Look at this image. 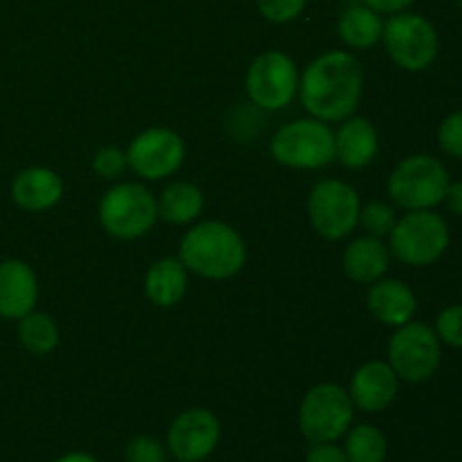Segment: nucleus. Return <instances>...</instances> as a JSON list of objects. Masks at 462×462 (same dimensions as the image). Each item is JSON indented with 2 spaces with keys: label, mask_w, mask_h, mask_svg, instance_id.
Here are the masks:
<instances>
[{
  "label": "nucleus",
  "mask_w": 462,
  "mask_h": 462,
  "mask_svg": "<svg viewBox=\"0 0 462 462\" xmlns=\"http://www.w3.org/2000/svg\"><path fill=\"white\" fill-rule=\"evenodd\" d=\"M350 400L364 413H382L400 393V377L386 361H368L350 379Z\"/></svg>",
  "instance_id": "obj_14"
},
{
  "label": "nucleus",
  "mask_w": 462,
  "mask_h": 462,
  "mask_svg": "<svg viewBox=\"0 0 462 462\" xmlns=\"http://www.w3.org/2000/svg\"><path fill=\"white\" fill-rule=\"evenodd\" d=\"M391 264V248L379 237H356L343 253V269L347 278L361 284H373L386 275Z\"/></svg>",
  "instance_id": "obj_19"
},
{
  "label": "nucleus",
  "mask_w": 462,
  "mask_h": 462,
  "mask_svg": "<svg viewBox=\"0 0 462 462\" xmlns=\"http://www.w3.org/2000/svg\"><path fill=\"white\" fill-rule=\"evenodd\" d=\"M39 282L30 264L23 260L0 262V319L21 320L34 311Z\"/></svg>",
  "instance_id": "obj_15"
},
{
  "label": "nucleus",
  "mask_w": 462,
  "mask_h": 462,
  "mask_svg": "<svg viewBox=\"0 0 462 462\" xmlns=\"http://www.w3.org/2000/svg\"><path fill=\"white\" fill-rule=\"evenodd\" d=\"M307 462H350L346 449L338 447L337 442H319V445H311L307 451Z\"/></svg>",
  "instance_id": "obj_31"
},
{
  "label": "nucleus",
  "mask_w": 462,
  "mask_h": 462,
  "mask_svg": "<svg viewBox=\"0 0 462 462\" xmlns=\"http://www.w3.org/2000/svg\"><path fill=\"white\" fill-rule=\"evenodd\" d=\"M395 221H397L395 210L383 201L368 203V206L361 208L359 212V224L368 230V235H373V237H379V239L391 235Z\"/></svg>",
  "instance_id": "obj_25"
},
{
  "label": "nucleus",
  "mask_w": 462,
  "mask_h": 462,
  "mask_svg": "<svg viewBox=\"0 0 462 462\" xmlns=\"http://www.w3.org/2000/svg\"><path fill=\"white\" fill-rule=\"evenodd\" d=\"M307 0H257V9L271 23H291L305 12Z\"/></svg>",
  "instance_id": "obj_29"
},
{
  "label": "nucleus",
  "mask_w": 462,
  "mask_h": 462,
  "mask_svg": "<svg viewBox=\"0 0 462 462\" xmlns=\"http://www.w3.org/2000/svg\"><path fill=\"white\" fill-rule=\"evenodd\" d=\"M63 180L48 167H27L12 183V199L21 210L45 212L61 201Z\"/></svg>",
  "instance_id": "obj_17"
},
{
  "label": "nucleus",
  "mask_w": 462,
  "mask_h": 462,
  "mask_svg": "<svg viewBox=\"0 0 462 462\" xmlns=\"http://www.w3.org/2000/svg\"><path fill=\"white\" fill-rule=\"evenodd\" d=\"M451 179L447 167L429 153L404 158L388 179L393 203L404 210H433L445 201Z\"/></svg>",
  "instance_id": "obj_3"
},
{
  "label": "nucleus",
  "mask_w": 462,
  "mask_h": 462,
  "mask_svg": "<svg viewBox=\"0 0 462 462\" xmlns=\"http://www.w3.org/2000/svg\"><path fill=\"white\" fill-rule=\"evenodd\" d=\"M179 260L192 273L208 280H228L246 264V244L233 226L203 221L183 235Z\"/></svg>",
  "instance_id": "obj_2"
},
{
  "label": "nucleus",
  "mask_w": 462,
  "mask_h": 462,
  "mask_svg": "<svg viewBox=\"0 0 462 462\" xmlns=\"http://www.w3.org/2000/svg\"><path fill=\"white\" fill-rule=\"evenodd\" d=\"M334 149L338 161L350 170L368 167L379 152L377 129L365 117H346V122L334 134Z\"/></svg>",
  "instance_id": "obj_18"
},
{
  "label": "nucleus",
  "mask_w": 462,
  "mask_h": 462,
  "mask_svg": "<svg viewBox=\"0 0 462 462\" xmlns=\"http://www.w3.org/2000/svg\"><path fill=\"white\" fill-rule=\"evenodd\" d=\"M413 3L415 0H364L365 7H370L373 12L391 14V16H395V14H402V12H409Z\"/></svg>",
  "instance_id": "obj_32"
},
{
  "label": "nucleus",
  "mask_w": 462,
  "mask_h": 462,
  "mask_svg": "<svg viewBox=\"0 0 462 462\" xmlns=\"http://www.w3.org/2000/svg\"><path fill=\"white\" fill-rule=\"evenodd\" d=\"M388 364L402 382H429L442 364V343L436 329L415 320L397 328L388 343Z\"/></svg>",
  "instance_id": "obj_9"
},
{
  "label": "nucleus",
  "mask_w": 462,
  "mask_h": 462,
  "mask_svg": "<svg viewBox=\"0 0 462 462\" xmlns=\"http://www.w3.org/2000/svg\"><path fill=\"white\" fill-rule=\"evenodd\" d=\"M386 52L402 70L422 72L431 66L440 52L438 30L427 16L402 12L383 23L382 34Z\"/></svg>",
  "instance_id": "obj_7"
},
{
  "label": "nucleus",
  "mask_w": 462,
  "mask_h": 462,
  "mask_svg": "<svg viewBox=\"0 0 462 462\" xmlns=\"http://www.w3.org/2000/svg\"><path fill=\"white\" fill-rule=\"evenodd\" d=\"M221 438V424L208 409H188L176 415L167 431V451L179 462L210 458Z\"/></svg>",
  "instance_id": "obj_13"
},
{
  "label": "nucleus",
  "mask_w": 462,
  "mask_h": 462,
  "mask_svg": "<svg viewBox=\"0 0 462 462\" xmlns=\"http://www.w3.org/2000/svg\"><path fill=\"white\" fill-rule=\"evenodd\" d=\"M451 242L449 224L433 210H409L391 230V253L409 266H429L440 260Z\"/></svg>",
  "instance_id": "obj_4"
},
{
  "label": "nucleus",
  "mask_w": 462,
  "mask_h": 462,
  "mask_svg": "<svg viewBox=\"0 0 462 462\" xmlns=\"http://www.w3.org/2000/svg\"><path fill=\"white\" fill-rule=\"evenodd\" d=\"M203 210V192L194 183L176 180L162 189L158 199V217L167 224L183 226L197 219Z\"/></svg>",
  "instance_id": "obj_22"
},
{
  "label": "nucleus",
  "mask_w": 462,
  "mask_h": 462,
  "mask_svg": "<svg viewBox=\"0 0 462 462\" xmlns=\"http://www.w3.org/2000/svg\"><path fill=\"white\" fill-rule=\"evenodd\" d=\"M438 144L451 158H462V108L447 116L438 126Z\"/></svg>",
  "instance_id": "obj_28"
},
{
  "label": "nucleus",
  "mask_w": 462,
  "mask_h": 462,
  "mask_svg": "<svg viewBox=\"0 0 462 462\" xmlns=\"http://www.w3.org/2000/svg\"><path fill=\"white\" fill-rule=\"evenodd\" d=\"M307 212H310L311 226L320 237L343 239L359 224V194L346 180H320L311 189Z\"/></svg>",
  "instance_id": "obj_10"
},
{
  "label": "nucleus",
  "mask_w": 462,
  "mask_h": 462,
  "mask_svg": "<svg viewBox=\"0 0 462 462\" xmlns=\"http://www.w3.org/2000/svg\"><path fill=\"white\" fill-rule=\"evenodd\" d=\"M147 298L158 307H174L188 291V269L176 257H165L149 266L144 275Z\"/></svg>",
  "instance_id": "obj_20"
},
{
  "label": "nucleus",
  "mask_w": 462,
  "mask_h": 462,
  "mask_svg": "<svg viewBox=\"0 0 462 462\" xmlns=\"http://www.w3.org/2000/svg\"><path fill=\"white\" fill-rule=\"evenodd\" d=\"M436 334L440 343L462 350V305H449L438 314Z\"/></svg>",
  "instance_id": "obj_27"
},
{
  "label": "nucleus",
  "mask_w": 462,
  "mask_h": 462,
  "mask_svg": "<svg viewBox=\"0 0 462 462\" xmlns=\"http://www.w3.org/2000/svg\"><path fill=\"white\" fill-rule=\"evenodd\" d=\"M158 219V199L140 183H120L99 201V224L117 239H138Z\"/></svg>",
  "instance_id": "obj_8"
},
{
  "label": "nucleus",
  "mask_w": 462,
  "mask_h": 462,
  "mask_svg": "<svg viewBox=\"0 0 462 462\" xmlns=\"http://www.w3.org/2000/svg\"><path fill=\"white\" fill-rule=\"evenodd\" d=\"M126 167V153L117 147H102L93 158L95 174L102 179L113 180L125 171Z\"/></svg>",
  "instance_id": "obj_30"
},
{
  "label": "nucleus",
  "mask_w": 462,
  "mask_h": 462,
  "mask_svg": "<svg viewBox=\"0 0 462 462\" xmlns=\"http://www.w3.org/2000/svg\"><path fill=\"white\" fill-rule=\"evenodd\" d=\"M275 161L293 170H320L337 158L334 131L328 122L305 117L284 125L271 140Z\"/></svg>",
  "instance_id": "obj_5"
},
{
  "label": "nucleus",
  "mask_w": 462,
  "mask_h": 462,
  "mask_svg": "<svg viewBox=\"0 0 462 462\" xmlns=\"http://www.w3.org/2000/svg\"><path fill=\"white\" fill-rule=\"evenodd\" d=\"M364 93V68L343 50L316 57L305 68L298 84L302 106L311 117L323 122H341L355 116Z\"/></svg>",
  "instance_id": "obj_1"
},
{
  "label": "nucleus",
  "mask_w": 462,
  "mask_h": 462,
  "mask_svg": "<svg viewBox=\"0 0 462 462\" xmlns=\"http://www.w3.org/2000/svg\"><path fill=\"white\" fill-rule=\"evenodd\" d=\"M338 36L346 45L355 50H368L382 41L383 21L382 14L373 12L365 5H350L338 16Z\"/></svg>",
  "instance_id": "obj_21"
},
{
  "label": "nucleus",
  "mask_w": 462,
  "mask_h": 462,
  "mask_svg": "<svg viewBox=\"0 0 462 462\" xmlns=\"http://www.w3.org/2000/svg\"><path fill=\"white\" fill-rule=\"evenodd\" d=\"M18 338L32 355H50L59 346V328L52 316L30 311L18 323Z\"/></svg>",
  "instance_id": "obj_24"
},
{
  "label": "nucleus",
  "mask_w": 462,
  "mask_h": 462,
  "mask_svg": "<svg viewBox=\"0 0 462 462\" xmlns=\"http://www.w3.org/2000/svg\"><path fill=\"white\" fill-rule=\"evenodd\" d=\"M167 447L152 436H134L125 447L126 462H167Z\"/></svg>",
  "instance_id": "obj_26"
},
{
  "label": "nucleus",
  "mask_w": 462,
  "mask_h": 462,
  "mask_svg": "<svg viewBox=\"0 0 462 462\" xmlns=\"http://www.w3.org/2000/svg\"><path fill=\"white\" fill-rule=\"evenodd\" d=\"M365 305L374 320L391 325V328H402L413 320L415 311H418V298L402 280H377L370 287Z\"/></svg>",
  "instance_id": "obj_16"
},
{
  "label": "nucleus",
  "mask_w": 462,
  "mask_h": 462,
  "mask_svg": "<svg viewBox=\"0 0 462 462\" xmlns=\"http://www.w3.org/2000/svg\"><path fill=\"white\" fill-rule=\"evenodd\" d=\"M343 449L350 462H386L388 458L386 436L373 424H356L347 429Z\"/></svg>",
  "instance_id": "obj_23"
},
{
  "label": "nucleus",
  "mask_w": 462,
  "mask_h": 462,
  "mask_svg": "<svg viewBox=\"0 0 462 462\" xmlns=\"http://www.w3.org/2000/svg\"><path fill=\"white\" fill-rule=\"evenodd\" d=\"M442 203H447L449 212H454L456 217H462V180H451Z\"/></svg>",
  "instance_id": "obj_33"
},
{
  "label": "nucleus",
  "mask_w": 462,
  "mask_h": 462,
  "mask_svg": "<svg viewBox=\"0 0 462 462\" xmlns=\"http://www.w3.org/2000/svg\"><path fill=\"white\" fill-rule=\"evenodd\" d=\"M300 72L293 59L280 50H269L251 63L246 72V93L255 106L280 111L296 97Z\"/></svg>",
  "instance_id": "obj_11"
},
{
  "label": "nucleus",
  "mask_w": 462,
  "mask_h": 462,
  "mask_svg": "<svg viewBox=\"0 0 462 462\" xmlns=\"http://www.w3.org/2000/svg\"><path fill=\"white\" fill-rule=\"evenodd\" d=\"M352 420H355V404L350 393L338 383H319L310 388L298 411L300 431L311 445L337 442L352 427Z\"/></svg>",
  "instance_id": "obj_6"
},
{
  "label": "nucleus",
  "mask_w": 462,
  "mask_h": 462,
  "mask_svg": "<svg viewBox=\"0 0 462 462\" xmlns=\"http://www.w3.org/2000/svg\"><path fill=\"white\" fill-rule=\"evenodd\" d=\"M54 462H99L93 454H86V451H70V454H63L61 458Z\"/></svg>",
  "instance_id": "obj_34"
},
{
  "label": "nucleus",
  "mask_w": 462,
  "mask_h": 462,
  "mask_svg": "<svg viewBox=\"0 0 462 462\" xmlns=\"http://www.w3.org/2000/svg\"><path fill=\"white\" fill-rule=\"evenodd\" d=\"M185 158V144L176 131L147 129L131 140L126 149V165L147 180H161L174 174Z\"/></svg>",
  "instance_id": "obj_12"
}]
</instances>
